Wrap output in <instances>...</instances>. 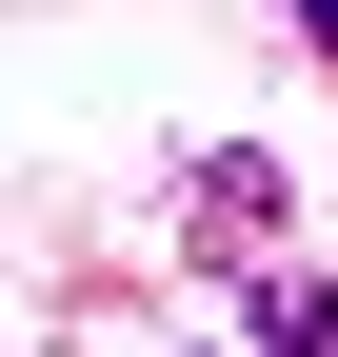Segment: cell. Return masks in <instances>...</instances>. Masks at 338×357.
<instances>
[{
	"label": "cell",
	"mask_w": 338,
	"mask_h": 357,
	"mask_svg": "<svg viewBox=\"0 0 338 357\" xmlns=\"http://www.w3.org/2000/svg\"><path fill=\"white\" fill-rule=\"evenodd\" d=\"M259 357H338V278H279L259 258Z\"/></svg>",
	"instance_id": "2"
},
{
	"label": "cell",
	"mask_w": 338,
	"mask_h": 357,
	"mask_svg": "<svg viewBox=\"0 0 338 357\" xmlns=\"http://www.w3.org/2000/svg\"><path fill=\"white\" fill-rule=\"evenodd\" d=\"M279 159H199V258H279Z\"/></svg>",
	"instance_id": "1"
},
{
	"label": "cell",
	"mask_w": 338,
	"mask_h": 357,
	"mask_svg": "<svg viewBox=\"0 0 338 357\" xmlns=\"http://www.w3.org/2000/svg\"><path fill=\"white\" fill-rule=\"evenodd\" d=\"M299 40H318V60H338V0H299Z\"/></svg>",
	"instance_id": "3"
}]
</instances>
